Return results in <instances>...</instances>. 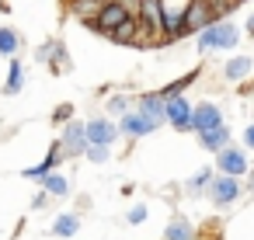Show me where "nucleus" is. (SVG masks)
<instances>
[{
	"instance_id": "c756f323",
	"label": "nucleus",
	"mask_w": 254,
	"mask_h": 240,
	"mask_svg": "<svg viewBox=\"0 0 254 240\" xmlns=\"http://www.w3.org/2000/svg\"><path fill=\"white\" fill-rule=\"evenodd\" d=\"M0 11H4V14H7V11H11V7H7V0H0Z\"/></svg>"
},
{
	"instance_id": "ddd939ff",
	"label": "nucleus",
	"mask_w": 254,
	"mask_h": 240,
	"mask_svg": "<svg viewBox=\"0 0 254 240\" xmlns=\"http://www.w3.org/2000/svg\"><path fill=\"white\" fill-rule=\"evenodd\" d=\"M21 87H25V66H21V60H11V70H7V80H4V98L21 94Z\"/></svg>"
},
{
	"instance_id": "4468645a",
	"label": "nucleus",
	"mask_w": 254,
	"mask_h": 240,
	"mask_svg": "<svg viewBox=\"0 0 254 240\" xmlns=\"http://www.w3.org/2000/svg\"><path fill=\"white\" fill-rule=\"evenodd\" d=\"M39 184H42V191H46L49 198H63V195H70V181H66L63 174H56V171H53V174H46Z\"/></svg>"
},
{
	"instance_id": "cd10ccee",
	"label": "nucleus",
	"mask_w": 254,
	"mask_h": 240,
	"mask_svg": "<svg viewBox=\"0 0 254 240\" xmlns=\"http://www.w3.org/2000/svg\"><path fill=\"white\" fill-rule=\"evenodd\" d=\"M244 139H247V146H254V125H251V129L244 132Z\"/></svg>"
},
{
	"instance_id": "f8f14e48",
	"label": "nucleus",
	"mask_w": 254,
	"mask_h": 240,
	"mask_svg": "<svg viewBox=\"0 0 254 240\" xmlns=\"http://www.w3.org/2000/svg\"><path fill=\"white\" fill-rule=\"evenodd\" d=\"M143 25L150 35H157V28L164 25V0H143Z\"/></svg>"
},
{
	"instance_id": "a211bd4d",
	"label": "nucleus",
	"mask_w": 254,
	"mask_h": 240,
	"mask_svg": "<svg viewBox=\"0 0 254 240\" xmlns=\"http://www.w3.org/2000/svg\"><path fill=\"white\" fill-rule=\"evenodd\" d=\"M164 240H191V223L188 219H171L167 230H164Z\"/></svg>"
},
{
	"instance_id": "dca6fc26",
	"label": "nucleus",
	"mask_w": 254,
	"mask_h": 240,
	"mask_svg": "<svg viewBox=\"0 0 254 240\" xmlns=\"http://www.w3.org/2000/svg\"><path fill=\"white\" fill-rule=\"evenodd\" d=\"M18 49H21V35L11 28V25H4L0 28V56H18Z\"/></svg>"
},
{
	"instance_id": "20e7f679",
	"label": "nucleus",
	"mask_w": 254,
	"mask_h": 240,
	"mask_svg": "<svg viewBox=\"0 0 254 240\" xmlns=\"http://www.w3.org/2000/svg\"><path fill=\"white\" fill-rule=\"evenodd\" d=\"M60 150H63V157H80L87 150L84 122H66V129L60 132Z\"/></svg>"
},
{
	"instance_id": "393cba45",
	"label": "nucleus",
	"mask_w": 254,
	"mask_h": 240,
	"mask_svg": "<svg viewBox=\"0 0 254 240\" xmlns=\"http://www.w3.org/2000/svg\"><path fill=\"white\" fill-rule=\"evenodd\" d=\"M70 115H73V108H70V105H63V108H56V112H53V122H70Z\"/></svg>"
},
{
	"instance_id": "0eeeda50",
	"label": "nucleus",
	"mask_w": 254,
	"mask_h": 240,
	"mask_svg": "<svg viewBox=\"0 0 254 240\" xmlns=\"http://www.w3.org/2000/svg\"><path fill=\"white\" fill-rule=\"evenodd\" d=\"M223 125V115L216 105H195L191 108V129L195 132H209V129H219Z\"/></svg>"
},
{
	"instance_id": "9b49d317",
	"label": "nucleus",
	"mask_w": 254,
	"mask_h": 240,
	"mask_svg": "<svg viewBox=\"0 0 254 240\" xmlns=\"http://www.w3.org/2000/svg\"><path fill=\"white\" fill-rule=\"evenodd\" d=\"M119 132H126V136H150V132H153V125H150L139 112H126V115H122Z\"/></svg>"
},
{
	"instance_id": "c85d7f7f",
	"label": "nucleus",
	"mask_w": 254,
	"mask_h": 240,
	"mask_svg": "<svg viewBox=\"0 0 254 240\" xmlns=\"http://www.w3.org/2000/svg\"><path fill=\"white\" fill-rule=\"evenodd\" d=\"M247 35H254V18H251V21H247Z\"/></svg>"
},
{
	"instance_id": "b1692460",
	"label": "nucleus",
	"mask_w": 254,
	"mask_h": 240,
	"mask_svg": "<svg viewBox=\"0 0 254 240\" xmlns=\"http://www.w3.org/2000/svg\"><path fill=\"white\" fill-rule=\"evenodd\" d=\"M84 153H87L94 164H105V160H108V146H87Z\"/></svg>"
},
{
	"instance_id": "f03ea898",
	"label": "nucleus",
	"mask_w": 254,
	"mask_h": 240,
	"mask_svg": "<svg viewBox=\"0 0 254 240\" xmlns=\"http://www.w3.org/2000/svg\"><path fill=\"white\" fill-rule=\"evenodd\" d=\"M122 21H129V7H126V4H105V7H98V14L87 21V28H94V32L108 35V32H112V28H119Z\"/></svg>"
},
{
	"instance_id": "39448f33",
	"label": "nucleus",
	"mask_w": 254,
	"mask_h": 240,
	"mask_svg": "<svg viewBox=\"0 0 254 240\" xmlns=\"http://www.w3.org/2000/svg\"><path fill=\"white\" fill-rule=\"evenodd\" d=\"M84 136H87V146H112L115 136H119V129L108 119H91L84 125Z\"/></svg>"
},
{
	"instance_id": "f257e3e1",
	"label": "nucleus",
	"mask_w": 254,
	"mask_h": 240,
	"mask_svg": "<svg viewBox=\"0 0 254 240\" xmlns=\"http://www.w3.org/2000/svg\"><path fill=\"white\" fill-rule=\"evenodd\" d=\"M237 39H240V32L233 25L216 21V25H209V28L198 32V49H233Z\"/></svg>"
},
{
	"instance_id": "412c9836",
	"label": "nucleus",
	"mask_w": 254,
	"mask_h": 240,
	"mask_svg": "<svg viewBox=\"0 0 254 240\" xmlns=\"http://www.w3.org/2000/svg\"><path fill=\"white\" fill-rule=\"evenodd\" d=\"M73 11L80 14V18H94V11H98V0H73Z\"/></svg>"
},
{
	"instance_id": "4be33fe9",
	"label": "nucleus",
	"mask_w": 254,
	"mask_h": 240,
	"mask_svg": "<svg viewBox=\"0 0 254 240\" xmlns=\"http://www.w3.org/2000/svg\"><path fill=\"white\" fill-rule=\"evenodd\" d=\"M209 184H212V171L205 167V171H198V174L191 178V184H188V188H191V191H202V188H209Z\"/></svg>"
},
{
	"instance_id": "aec40b11",
	"label": "nucleus",
	"mask_w": 254,
	"mask_h": 240,
	"mask_svg": "<svg viewBox=\"0 0 254 240\" xmlns=\"http://www.w3.org/2000/svg\"><path fill=\"white\" fill-rule=\"evenodd\" d=\"M132 35H136V21H132V18H129V21H122L119 28H112V32H108V39H112V42H132Z\"/></svg>"
},
{
	"instance_id": "5701e85b",
	"label": "nucleus",
	"mask_w": 254,
	"mask_h": 240,
	"mask_svg": "<svg viewBox=\"0 0 254 240\" xmlns=\"http://www.w3.org/2000/svg\"><path fill=\"white\" fill-rule=\"evenodd\" d=\"M108 112H112V115H126V112H129V101H126L122 94H115V98L108 101Z\"/></svg>"
},
{
	"instance_id": "bb28decb",
	"label": "nucleus",
	"mask_w": 254,
	"mask_h": 240,
	"mask_svg": "<svg viewBox=\"0 0 254 240\" xmlns=\"http://www.w3.org/2000/svg\"><path fill=\"white\" fill-rule=\"evenodd\" d=\"M46 202H49V195H46V191H39V195H35V198H32V209H42V205H46Z\"/></svg>"
},
{
	"instance_id": "6e6552de",
	"label": "nucleus",
	"mask_w": 254,
	"mask_h": 240,
	"mask_svg": "<svg viewBox=\"0 0 254 240\" xmlns=\"http://www.w3.org/2000/svg\"><path fill=\"white\" fill-rule=\"evenodd\" d=\"M136 112H139V115H143V119H146V122H150L153 129L167 122V119H164V98H160V94H143V98H139V108H136Z\"/></svg>"
},
{
	"instance_id": "423d86ee",
	"label": "nucleus",
	"mask_w": 254,
	"mask_h": 240,
	"mask_svg": "<svg viewBox=\"0 0 254 240\" xmlns=\"http://www.w3.org/2000/svg\"><path fill=\"white\" fill-rule=\"evenodd\" d=\"M216 164H219V171H223L226 178H240V174H247V171H251V164H247L244 150H237V146H223Z\"/></svg>"
},
{
	"instance_id": "9d476101",
	"label": "nucleus",
	"mask_w": 254,
	"mask_h": 240,
	"mask_svg": "<svg viewBox=\"0 0 254 240\" xmlns=\"http://www.w3.org/2000/svg\"><path fill=\"white\" fill-rule=\"evenodd\" d=\"M60 164H63V150H60V143H53V146H49V157H46L42 164L28 167V171H25V178H32V181H42V178H46V174H53Z\"/></svg>"
},
{
	"instance_id": "6ab92c4d",
	"label": "nucleus",
	"mask_w": 254,
	"mask_h": 240,
	"mask_svg": "<svg viewBox=\"0 0 254 240\" xmlns=\"http://www.w3.org/2000/svg\"><path fill=\"white\" fill-rule=\"evenodd\" d=\"M247 73H251V60H247V56H237V60L226 63V77H230V80H240V77H247Z\"/></svg>"
},
{
	"instance_id": "7c9ffc66",
	"label": "nucleus",
	"mask_w": 254,
	"mask_h": 240,
	"mask_svg": "<svg viewBox=\"0 0 254 240\" xmlns=\"http://www.w3.org/2000/svg\"><path fill=\"white\" fill-rule=\"evenodd\" d=\"M251 181H254V171H251Z\"/></svg>"
},
{
	"instance_id": "f3484780",
	"label": "nucleus",
	"mask_w": 254,
	"mask_h": 240,
	"mask_svg": "<svg viewBox=\"0 0 254 240\" xmlns=\"http://www.w3.org/2000/svg\"><path fill=\"white\" fill-rule=\"evenodd\" d=\"M198 143L205 146V150H223V146H230V132L219 125V129H209V132H198Z\"/></svg>"
},
{
	"instance_id": "a878e982",
	"label": "nucleus",
	"mask_w": 254,
	"mask_h": 240,
	"mask_svg": "<svg viewBox=\"0 0 254 240\" xmlns=\"http://www.w3.org/2000/svg\"><path fill=\"white\" fill-rule=\"evenodd\" d=\"M143 219H146V209H143V205H136V209L129 212V223H132V226H139Z\"/></svg>"
},
{
	"instance_id": "2eb2a0df",
	"label": "nucleus",
	"mask_w": 254,
	"mask_h": 240,
	"mask_svg": "<svg viewBox=\"0 0 254 240\" xmlns=\"http://www.w3.org/2000/svg\"><path fill=\"white\" fill-rule=\"evenodd\" d=\"M80 230V216L77 212H60L53 219V237H73Z\"/></svg>"
},
{
	"instance_id": "1a4fd4ad",
	"label": "nucleus",
	"mask_w": 254,
	"mask_h": 240,
	"mask_svg": "<svg viewBox=\"0 0 254 240\" xmlns=\"http://www.w3.org/2000/svg\"><path fill=\"white\" fill-rule=\"evenodd\" d=\"M237 195H240V181L237 178H226V174L223 178H212V202L216 205H230Z\"/></svg>"
},
{
	"instance_id": "7ed1b4c3",
	"label": "nucleus",
	"mask_w": 254,
	"mask_h": 240,
	"mask_svg": "<svg viewBox=\"0 0 254 240\" xmlns=\"http://www.w3.org/2000/svg\"><path fill=\"white\" fill-rule=\"evenodd\" d=\"M164 119L178 129V132H185V129H191V105L178 94V98H164Z\"/></svg>"
}]
</instances>
